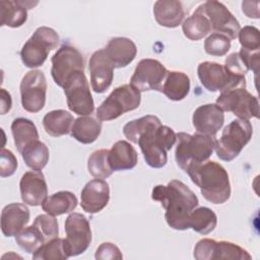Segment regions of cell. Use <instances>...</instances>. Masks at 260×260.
I'll return each mask as SVG.
<instances>
[{"instance_id":"cell-27","label":"cell","mask_w":260,"mask_h":260,"mask_svg":"<svg viewBox=\"0 0 260 260\" xmlns=\"http://www.w3.org/2000/svg\"><path fill=\"white\" fill-rule=\"evenodd\" d=\"M190 91V78L182 71H169L162 84L161 92L171 101L184 100Z\"/></svg>"},{"instance_id":"cell-2","label":"cell","mask_w":260,"mask_h":260,"mask_svg":"<svg viewBox=\"0 0 260 260\" xmlns=\"http://www.w3.org/2000/svg\"><path fill=\"white\" fill-rule=\"evenodd\" d=\"M151 198L160 202L166 210L165 218L170 228L177 231L190 229L189 215L199 201L187 185L179 180H172L166 186L156 185L152 189Z\"/></svg>"},{"instance_id":"cell-8","label":"cell","mask_w":260,"mask_h":260,"mask_svg":"<svg viewBox=\"0 0 260 260\" xmlns=\"http://www.w3.org/2000/svg\"><path fill=\"white\" fill-rule=\"evenodd\" d=\"M197 74L201 84L208 91H226L234 88H246L245 76L231 73L224 65L204 61L198 65Z\"/></svg>"},{"instance_id":"cell-16","label":"cell","mask_w":260,"mask_h":260,"mask_svg":"<svg viewBox=\"0 0 260 260\" xmlns=\"http://www.w3.org/2000/svg\"><path fill=\"white\" fill-rule=\"evenodd\" d=\"M64 226L70 257L84 253L91 243V230L87 218L78 212L70 213Z\"/></svg>"},{"instance_id":"cell-17","label":"cell","mask_w":260,"mask_h":260,"mask_svg":"<svg viewBox=\"0 0 260 260\" xmlns=\"http://www.w3.org/2000/svg\"><path fill=\"white\" fill-rule=\"evenodd\" d=\"M89 73L91 88L96 93L105 92L112 84L114 66L104 49L95 51L89 59Z\"/></svg>"},{"instance_id":"cell-34","label":"cell","mask_w":260,"mask_h":260,"mask_svg":"<svg viewBox=\"0 0 260 260\" xmlns=\"http://www.w3.org/2000/svg\"><path fill=\"white\" fill-rule=\"evenodd\" d=\"M69 257L65 239L58 237L44 244L32 254V258L36 260H65Z\"/></svg>"},{"instance_id":"cell-32","label":"cell","mask_w":260,"mask_h":260,"mask_svg":"<svg viewBox=\"0 0 260 260\" xmlns=\"http://www.w3.org/2000/svg\"><path fill=\"white\" fill-rule=\"evenodd\" d=\"M182 30L187 39L198 41L211 32V27L208 19L198 8H196L193 14L184 20Z\"/></svg>"},{"instance_id":"cell-7","label":"cell","mask_w":260,"mask_h":260,"mask_svg":"<svg viewBox=\"0 0 260 260\" xmlns=\"http://www.w3.org/2000/svg\"><path fill=\"white\" fill-rule=\"evenodd\" d=\"M141 102V94L131 84L116 87L96 110L100 121H111L121 115L137 109Z\"/></svg>"},{"instance_id":"cell-37","label":"cell","mask_w":260,"mask_h":260,"mask_svg":"<svg viewBox=\"0 0 260 260\" xmlns=\"http://www.w3.org/2000/svg\"><path fill=\"white\" fill-rule=\"evenodd\" d=\"M231 49V40L221 34L212 32L204 41V51L211 56H224Z\"/></svg>"},{"instance_id":"cell-43","label":"cell","mask_w":260,"mask_h":260,"mask_svg":"<svg viewBox=\"0 0 260 260\" xmlns=\"http://www.w3.org/2000/svg\"><path fill=\"white\" fill-rule=\"evenodd\" d=\"M242 60L247 66L248 70H252L255 74L258 73L259 70V51L251 52L244 49H241L239 52Z\"/></svg>"},{"instance_id":"cell-26","label":"cell","mask_w":260,"mask_h":260,"mask_svg":"<svg viewBox=\"0 0 260 260\" xmlns=\"http://www.w3.org/2000/svg\"><path fill=\"white\" fill-rule=\"evenodd\" d=\"M74 122L72 114L65 110H53L43 118V126L47 134L52 137L67 135L71 132Z\"/></svg>"},{"instance_id":"cell-44","label":"cell","mask_w":260,"mask_h":260,"mask_svg":"<svg viewBox=\"0 0 260 260\" xmlns=\"http://www.w3.org/2000/svg\"><path fill=\"white\" fill-rule=\"evenodd\" d=\"M259 2H251V1H243L242 2V11L249 18H259Z\"/></svg>"},{"instance_id":"cell-19","label":"cell","mask_w":260,"mask_h":260,"mask_svg":"<svg viewBox=\"0 0 260 260\" xmlns=\"http://www.w3.org/2000/svg\"><path fill=\"white\" fill-rule=\"evenodd\" d=\"M110 200L109 184L102 179H93L85 184L80 194L81 208L90 214L103 210Z\"/></svg>"},{"instance_id":"cell-14","label":"cell","mask_w":260,"mask_h":260,"mask_svg":"<svg viewBox=\"0 0 260 260\" xmlns=\"http://www.w3.org/2000/svg\"><path fill=\"white\" fill-rule=\"evenodd\" d=\"M197 8L208 19L211 31L224 35L231 41L238 38L240 23L224 4L218 1H206Z\"/></svg>"},{"instance_id":"cell-18","label":"cell","mask_w":260,"mask_h":260,"mask_svg":"<svg viewBox=\"0 0 260 260\" xmlns=\"http://www.w3.org/2000/svg\"><path fill=\"white\" fill-rule=\"evenodd\" d=\"M20 196L30 206L42 205L48 197V186L41 171H28L21 176L19 182Z\"/></svg>"},{"instance_id":"cell-11","label":"cell","mask_w":260,"mask_h":260,"mask_svg":"<svg viewBox=\"0 0 260 260\" xmlns=\"http://www.w3.org/2000/svg\"><path fill=\"white\" fill-rule=\"evenodd\" d=\"M51 75L57 85L63 87L67 78L76 71L84 72L83 55L73 46L63 45L53 55Z\"/></svg>"},{"instance_id":"cell-1","label":"cell","mask_w":260,"mask_h":260,"mask_svg":"<svg viewBox=\"0 0 260 260\" xmlns=\"http://www.w3.org/2000/svg\"><path fill=\"white\" fill-rule=\"evenodd\" d=\"M125 137L139 145L145 162L153 168L160 169L167 165L168 151L177 140L175 131L153 115H146L126 123L123 127Z\"/></svg>"},{"instance_id":"cell-36","label":"cell","mask_w":260,"mask_h":260,"mask_svg":"<svg viewBox=\"0 0 260 260\" xmlns=\"http://www.w3.org/2000/svg\"><path fill=\"white\" fill-rule=\"evenodd\" d=\"M109 149H98L93 151L87 160V170L89 174L95 179H107L109 178L113 170L109 164Z\"/></svg>"},{"instance_id":"cell-30","label":"cell","mask_w":260,"mask_h":260,"mask_svg":"<svg viewBox=\"0 0 260 260\" xmlns=\"http://www.w3.org/2000/svg\"><path fill=\"white\" fill-rule=\"evenodd\" d=\"M11 132L18 152H21L30 142L39 140V132L35 123L26 118L14 119L11 124Z\"/></svg>"},{"instance_id":"cell-33","label":"cell","mask_w":260,"mask_h":260,"mask_svg":"<svg viewBox=\"0 0 260 260\" xmlns=\"http://www.w3.org/2000/svg\"><path fill=\"white\" fill-rule=\"evenodd\" d=\"M217 224V216L208 207L194 208L189 215V228L201 235H208Z\"/></svg>"},{"instance_id":"cell-39","label":"cell","mask_w":260,"mask_h":260,"mask_svg":"<svg viewBox=\"0 0 260 260\" xmlns=\"http://www.w3.org/2000/svg\"><path fill=\"white\" fill-rule=\"evenodd\" d=\"M238 38L242 49L258 52L260 49V31L257 27L252 25H246L240 29Z\"/></svg>"},{"instance_id":"cell-35","label":"cell","mask_w":260,"mask_h":260,"mask_svg":"<svg viewBox=\"0 0 260 260\" xmlns=\"http://www.w3.org/2000/svg\"><path fill=\"white\" fill-rule=\"evenodd\" d=\"M15 241L17 245L28 254H34L47 243L46 239L35 224L24 228L17 236H15Z\"/></svg>"},{"instance_id":"cell-13","label":"cell","mask_w":260,"mask_h":260,"mask_svg":"<svg viewBox=\"0 0 260 260\" xmlns=\"http://www.w3.org/2000/svg\"><path fill=\"white\" fill-rule=\"evenodd\" d=\"M193 256L197 260H250L252 258L247 250L235 243L212 239H201L198 241L194 247Z\"/></svg>"},{"instance_id":"cell-38","label":"cell","mask_w":260,"mask_h":260,"mask_svg":"<svg viewBox=\"0 0 260 260\" xmlns=\"http://www.w3.org/2000/svg\"><path fill=\"white\" fill-rule=\"evenodd\" d=\"M32 224H35L40 230L47 242L57 238L59 235V224L57 219L55 216L48 213L38 215L35 218Z\"/></svg>"},{"instance_id":"cell-10","label":"cell","mask_w":260,"mask_h":260,"mask_svg":"<svg viewBox=\"0 0 260 260\" xmlns=\"http://www.w3.org/2000/svg\"><path fill=\"white\" fill-rule=\"evenodd\" d=\"M222 111L232 112L239 119L250 120L259 117V102L246 88H234L223 92L215 103Z\"/></svg>"},{"instance_id":"cell-29","label":"cell","mask_w":260,"mask_h":260,"mask_svg":"<svg viewBox=\"0 0 260 260\" xmlns=\"http://www.w3.org/2000/svg\"><path fill=\"white\" fill-rule=\"evenodd\" d=\"M77 198L70 191H59L46 198L42 204L43 210L53 216L73 211L77 206Z\"/></svg>"},{"instance_id":"cell-9","label":"cell","mask_w":260,"mask_h":260,"mask_svg":"<svg viewBox=\"0 0 260 260\" xmlns=\"http://www.w3.org/2000/svg\"><path fill=\"white\" fill-rule=\"evenodd\" d=\"M63 89L68 109L71 112L79 116H88L93 112L94 103L84 72L76 71L71 74L67 78Z\"/></svg>"},{"instance_id":"cell-22","label":"cell","mask_w":260,"mask_h":260,"mask_svg":"<svg viewBox=\"0 0 260 260\" xmlns=\"http://www.w3.org/2000/svg\"><path fill=\"white\" fill-rule=\"evenodd\" d=\"M104 50L114 68L128 66L137 55L135 43L132 40L123 37L111 39Z\"/></svg>"},{"instance_id":"cell-45","label":"cell","mask_w":260,"mask_h":260,"mask_svg":"<svg viewBox=\"0 0 260 260\" xmlns=\"http://www.w3.org/2000/svg\"><path fill=\"white\" fill-rule=\"evenodd\" d=\"M12 106V100L10 93L5 90L4 88H1V115L6 114L10 111Z\"/></svg>"},{"instance_id":"cell-28","label":"cell","mask_w":260,"mask_h":260,"mask_svg":"<svg viewBox=\"0 0 260 260\" xmlns=\"http://www.w3.org/2000/svg\"><path fill=\"white\" fill-rule=\"evenodd\" d=\"M102 131V123L91 116H80L74 120L70 135L80 143L94 142Z\"/></svg>"},{"instance_id":"cell-24","label":"cell","mask_w":260,"mask_h":260,"mask_svg":"<svg viewBox=\"0 0 260 260\" xmlns=\"http://www.w3.org/2000/svg\"><path fill=\"white\" fill-rule=\"evenodd\" d=\"M153 15L159 25L174 28L182 23L185 11L180 1L158 0L153 5Z\"/></svg>"},{"instance_id":"cell-5","label":"cell","mask_w":260,"mask_h":260,"mask_svg":"<svg viewBox=\"0 0 260 260\" xmlns=\"http://www.w3.org/2000/svg\"><path fill=\"white\" fill-rule=\"evenodd\" d=\"M252 134L253 127L249 120H233L222 130L220 138L215 141L216 155L224 161L233 160L251 140Z\"/></svg>"},{"instance_id":"cell-31","label":"cell","mask_w":260,"mask_h":260,"mask_svg":"<svg viewBox=\"0 0 260 260\" xmlns=\"http://www.w3.org/2000/svg\"><path fill=\"white\" fill-rule=\"evenodd\" d=\"M20 153L25 165L35 171H42L49 161V148L40 140L27 144Z\"/></svg>"},{"instance_id":"cell-42","label":"cell","mask_w":260,"mask_h":260,"mask_svg":"<svg viewBox=\"0 0 260 260\" xmlns=\"http://www.w3.org/2000/svg\"><path fill=\"white\" fill-rule=\"evenodd\" d=\"M94 257L96 259H102V260H108V259L120 260L123 258V255L120 249L115 244L106 242L99 246V248L95 251Z\"/></svg>"},{"instance_id":"cell-15","label":"cell","mask_w":260,"mask_h":260,"mask_svg":"<svg viewBox=\"0 0 260 260\" xmlns=\"http://www.w3.org/2000/svg\"><path fill=\"white\" fill-rule=\"evenodd\" d=\"M167 68L155 59H142L138 62L130 79V84L141 91L162 89V84L166 79Z\"/></svg>"},{"instance_id":"cell-4","label":"cell","mask_w":260,"mask_h":260,"mask_svg":"<svg viewBox=\"0 0 260 260\" xmlns=\"http://www.w3.org/2000/svg\"><path fill=\"white\" fill-rule=\"evenodd\" d=\"M177 139L175 158L185 173L191 167L206 161L211 156L216 141L215 136L185 132L177 133Z\"/></svg>"},{"instance_id":"cell-3","label":"cell","mask_w":260,"mask_h":260,"mask_svg":"<svg viewBox=\"0 0 260 260\" xmlns=\"http://www.w3.org/2000/svg\"><path fill=\"white\" fill-rule=\"evenodd\" d=\"M187 174L200 189L202 196L213 204H222L231 197V183L226 170L218 162L206 160L191 167Z\"/></svg>"},{"instance_id":"cell-21","label":"cell","mask_w":260,"mask_h":260,"mask_svg":"<svg viewBox=\"0 0 260 260\" xmlns=\"http://www.w3.org/2000/svg\"><path fill=\"white\" fill-rule=\"evenodd\" d=\"M29 209L22 203H10L1 212V231L5 237L17 236L29 221Z\"/></svg>"},{"instance_id":"cell-23","label":"cell","mask_w":260,"mask_h":260,"mask_svg":"<svg viewBox=\"0 0 260 260\" xmlns=\"http://www.w3.org/2000/svg\"><path fill=\"white\" fill-rule=\"evenodd\" d=\"M38 2L21 0H3L0 2L1 26L19 27L27 19V9L34 8Z\"/></svg>"},{"instance_id":"cell-25","label":"cell","mask_w":260,"mask_h":260,"mask_svg":"<svg viewBox=\"0 0 260 260\" xmlns=\"http://www.w3.org/2000/svg\"><path fill=\"white\" fill-rule=\"evenodd\" d=\"M109 164L113 172L126 171L135 168L138 154L135 148L126 140H119L109 150Z\"/></svg>"},{"instance_id":"cell-12","label":"cell","mask_w":260,"mask_h":260,"mask_svg":"<svg viewBox=\"0 0 260 260\" xmlns=\"http://www.w3.org/2000/svg\"><path fill=\"white\" fill-rule=\"evenodd\" d=\"M47 81L41 70H30L20 81V100L22 108L29 113L40 112L46 104Z\"/></svg>"},{"instance_id":"cell-40","label":"cell","mask_w":260,"mask_h":260,"mask_svg":"<svg viewBox=\"0 0 260 260\" xmlns=\"http://www.w3.org/2000/svg\"><path fill=\"white\" fill-rule=\"evenodd\" d=\"M17 169V159L12 151L2 148L1 162H0V176L2 178L12 176Z\"/></svg>"},{"instance_id":"cell-20","label":"cell","mask_w":260,"mask_h":260,"mask_svg":"<svg viewBox=\"0 0 260 260\" xmlns=\"http://www.w3.org/2000/svg\"><path fill=\"white\" fill-rule=\"evenodd\" d=\"M224 122L223 111L216 104L198 107L192 116V123L197 133L215 136Z\"/></svg>"},{"instance_id":"cell-6","label":"cell","mask_w":260,"mask_h":260,"mask_svg":"<svg viewBox=\"0 0 260 260\" xmlns=\"http://www.w3.org/2000/svg\"><path fill=\"white\" fill-rule=\"evenodd\" d=\"M59 41V36L55 29L48 26L38 27L21 48L22 63L28 68L42 66L49 53L58 46Z\"/></svg>"},{"instance_id":"cell-41","label":"cell","mask_w":260,"mask_h":260,"mask_svg":"<svg viewBox=\"0 0 260 260\" xmlns=\"http://www.w3.org/2000/svg\"><path fill=\"white\" fill-rule=\"evenodd\" d=\"M224 67L231 73L238 76H245V74L249 71L239 53L230 54L225 59Z\"/></svg>"}]
</instances>
